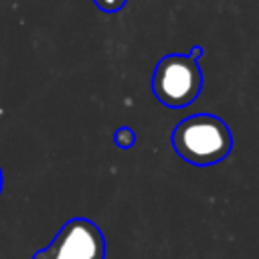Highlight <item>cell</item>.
<instances>
[{"instance_id":"obj_1","label":"cell","mask_w":259,"mask_h":259,"mask_svg":"<svg viewBox=\"0 0 259 259\" xmlns=\"http://www.w3.org/2000/svg\"><path fill=\"white\" fill-rule=\"evenodd\" d=\"M174 152L192 166H214L233 150V136L219 115L196 113L176 123L172 132Z\"/></svg>"},{"instance_id":"obj_2","label":"cell","mask_w":259,"mask_h":259,"mask_svg":"<svg viewBox=\"0 0 259 259\" xmlns=\"http://www.w3.org/2000/svg\"><path fill=\"white\" fill-rule=\"evenodd\" d=\"M200 47H194L188 55H166L156 63L152 75L154 97L172 109H180L198 99L202 91V71L198 59Z\"/></svg>"},{"instance_id":"obj_3","label":"cell","mask_w":259,"mask_h":259,"mask_svg":"<svg viewBox=\"0 0 259 259\" xmlns=\"http://www.w3.org/2000/svg\"><path fill=\"white\" fill-rule=\"evenodd\" d=\"M32 259H105V237L93 221L75 217Z\"/></svg>"},{"instance_id":"obj_4","label":"cell","mask_w":259,"mask_h":259,"mask_svg":"<svg viewBox=\"0 0 259 259\" xmlns=\"http://www.w3.org/2000/svg\"><path fill=\"white\" fill-rule=\"evenodd\" d=\"M113 140H115L117 148H121V150H130V148L136 146V132H134L132 127H127V125H121V127L115 132Z\"/></svg>"},{"instance_id":"obj_5","label":"cell","mask_w":259,"mask_h":259,"mask_svg":"<svg viewBox=\"0 0 259 259\" xmlns=\"http://www.w3.org/2000/svg\"><path fill=\"white\" fill-rule=\"evenodd\" d=\"M93 4L103 12H117L123 8L125 0H93Z\"/></svg>"},{"instance_id":"obj_6","label":"cell","mask_w":259,"mask_h":259,"mask_svg":"<svg viewBox=\"0 0 259 259\" xmlns=\"http://www.w3.org/2000/svg\"><path fill=\"white\" fill-rule=\"evenodd\" d=\"M2 184H4V178H2V168H0V194H2Z\"/></svg>"}]
</instances>
